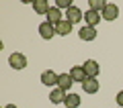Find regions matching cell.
<instances>
[{"mask_svg": "<svg viewBox=\"0 0 123 108\" xmlns=\"http://www.w3.org/2000/svg\"><path fill=\"white\" fill-rule=\"evenodd\" d=\"M49 100H51V104H64V100H66V92L60 90V88H53V90L49 92Z\"/></svg>", "mask_w": 123, "mask_h": 108, "instance_id": "4fadbf2b", "label": "cell"}, {"mask_svg": "<svg viewBox=\"0 0 123 108\" xmlns=\"http://www.w3.org/2000/svg\"><path fill=\"white\" fill-rule=\"evenodd\" d=\"M41 84L43 86H57V74L53 69H47L41 74Z\"/></svg>", "mask_w": 123, "mask_h": 108, "instance_id": "30bf717a", "label": "cell"}, {"mask_svg": "<svg viewBox=\"0 0 123 108\" xmlns=\"http://www.w3.org/2000/svg\"><path fill=\"white\" fill-rule=\"evenodd\" d=\"M78 37H80L82 41H94V39H97V29H94V27L84 25L82 29L78 31Z\"/></svg>", "mask_w": 123, "mask_h": 108, "instance_id": "8992f818", "label": "cell"}, {"mask_svg": "<svg viewBox=\"0 0 123 108\" xmlns=\"http://www.w3.org/2000/svg\"><path fill=\"white\" fill-rule=\"evenodd\" d=\"M82 18H84V12L78 8V6H72V8L66 10V21H70L72 25H74V22H80Z\"/></svg>", "mask_w": 123, "mask_h": 108, "instance_id": "5b68a950", "label": "cell"}, {"mask_svg": "<svg viewBox=\"0 0 123 108\" xmlns=\"http://www.w3.org/2000/svg\"><path fill=\"white\" fill-rule=\"evenodd\" d=\"M72 84H74V80H72L70 71H68V74H60V76H57V88H60V90L68 92L72 88Z\"/></svg>", "mask_w": 123, "mask_h": 108, "instance_id": "52a82bcc", "label": "cell"}, {"mask_svg": "<svg viewBox=\"0 0 123 108\" xmlns=\"http://www.w3.org/2000/svg\"><path fill=\"white\" fill-rule=\"evenodd\" d=\"M101 18H103L101 12H94V10H90V8L84 12V22H86L88 27H94V29H97V25L101 22Z\"/></svg>", "mask_w": 123, "mask_h": 108, "instance_id": "ba28073f", "label": "cell"}, {"mask_svg": "<svg viewBox=\"0 0 123 108\" xmlns=\"http://www.w3.org/2000/svg\"><path fill=\"white\" fill-rule=\"evenodd\" d=\"M4 108H17V104H6Z\"/></svg>", "mask_w": 123, "mask_h": 108, "instance_id": "ffe728a7", "label": "cell"}, {"mask_svg": "<svg viewBox=\"0 0 123 108\" xmlns=\"http://www.w3.org/2000/svg\"><path fill=\"white\" fill-rule=\"evenodd\" d=\"M72 6H74V4H72V0H55V8H72Z\"/></svg>", "mask_w": 123, "mask_h": 108, "instance_id": "ac0fdd59", "label": "cell"}, {"mask_svg": "<svg viewBox=\"0 0 123 108\" xmlns=\"http://www.w3.org/2000/svg\"><path fill=\"white\" fill-rule=\"evenodd\" d=\"M98 88H101V84H98V78H86L82 82V90L86 92V94H97Z\"/></svg>", "mask_w": 123, "mask_h": 108, "instance_id": "277c9868", "label": "cell"}, {"mask_svg": "<svg viewBox=\"0 0 123 108\" xmlns=\"http://www.w3.org/2000/svg\"><path fill=\"white\" fill-rule=\"evenodd\" d=\"M82 67H84V71H86L88 78H98V74H101V65H98L94 59H86L82 63Z\"/></svg>", "mask_w": 123, "mask_h": 108, "instance_id": "6da1fadb", "label": "cell"}, {"mask_svg": "<svg viewBox=\"0 0 123 108\" xmlns=\"http://www.w3.org/2000/svg\"><path fill=\"white\" fill-rule=\"evenodd\" d=\"M55 33H57V35H62V37H68V35L72 33V22L64 18L62 22H57V25H55Z\"/></svg>", "mask_w": 123, "mask_h": 108, "instance_id": "7c38bea8", "label": "cell"}, {"mask_svg": "<svg viewBox=\"0 0 123 108\" xmlns=\"http://www.w3.org/2000/svg\"><path fill=\"white\" fill-rule=\"evenodd\" d=\"M39 35H41V39L49 41V39L53 37V35H57V33H55V27H53L51 22H47V21H45V22H41V25H39Z\"/></svg>", "mask_w": 123, "mask_h": 108, "instance_id": "3957f363", "label": "cell"}, {"mask_svg": "<svg viewBox=\"0 0 123 108\" xmlns=\"http://www.w3.org/2000/svg\"><path fill=\"white\" fill-rule=\"evenodd\" d=\"M62 21H64V18H62V10L55 8V6H51L49 12H47V22H51V25L55 27L57 22H62Z\"/></svg>", "mask_w": 123, "mask_h": 108, "instance_id": "5bb4252c", "label": "cell"}, {"mask_svg": "<svg viewBox=\"0 0 123 108\" xmlns=\"http://www.w3.org/2000/svg\"><path fill=\"white\" fill-rule=\"evenodd\" d=\"M70 76H72V80H74V82H80V84H82L84 80L88 78V76H86V71H84V67H82V65H74V67L70 69Z\"/></svg>", "mask_w": 123, "mask_h": 108, "instance_id": "8fae6325", "label": "cell"}, {"mask_svg": "<svg viewBox=\"0 0 123 108\" xmlns=\"http://www.w3.org/2000/svg\"><path fill=\"white\" fill-rule=\"evenodd\" d=\"M88 4H90V10H94V12H103L105 6H107V2H105V0H90Z\"/></svg>", "mask_w": 123, "mask_h": 108, "instance_id": "e0dca14e", "label": "cell"}, {"mask_svg": "<svg viewBox=\"0 0 123 108\" xmlns=\"http://www.w3.org/2000/svg\"><path fill=\"white\" fill-rule=\"evenodd\" d=\"M115 98H117V104H119V108H123V90L119 92V94L115 96Z\"/></svg>", "mask_w": 123, "mask_h": 108, "instance_id": "d6986e66", "label": "cell"}, {"mask_svg": "<svg viewBox=\"0 0 123 108\" xmlns=\"http://www.w3.org/2000/svg\"><path fill=\"white\" fill-rule=\"evenodd\" d=\"M49 8H51V6H49L47 0H35V2H33V10H35L37 14H45V16H47Z\"/></svg>", "mask_w": 123, "mask_h": 108, "instance_id": "9a60e30c", "label": "cell"}, {"mask_svg": "<svg viewBox=\"0 0 123 108\" xmlns=\"http://www.w3.org/2000/svg\"><path fill=\"white\" fill-rule=\"evenodd\" d=\"M8 65L12 69H25L27 67V57L23 55V53H12V55L8 57Z\"/></svg>", "mask_w": 123, "mask_h": 108, "instance_id": "7a4b0ae2", "label": "cell"}, {"mask_svg": "<svg viewBox=\"0 0 123 108\" xmlns=\"http://www.w3.org/2000/svg\"><path fill=\"white\" fill-rule=\"evenodd\" d=\"M80 102H82V98H80L78 94H66V100H64V106L66 108H78Z\"/></svg>", "mask_w": 123, "mask_h": 108, "instance_id": "2e32d148", "label": "cell"}, {"mask_svg": "<svg viewBox=\"0 0 123 108\" xmlns=\"http://www.w3.org/2000/svg\"><path fill=\"white\" fill-rule=\"evenodd\" d=\"M101 16L105 18V21H115V18L119 16V8H117V4H109V2H107V6H105V10L101 12Z\"/></svg>", "mask_w": 123, "mask_h": 108, "instance_id": "9c48e42d", "label": "cell"}]
</instances>
